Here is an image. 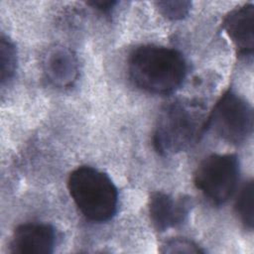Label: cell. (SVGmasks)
I'll list each match as a JSON object with an SVG mask.
<instances>
[{"label":"cell","mask_w":254,"mask_h":254,"mask_svg":"<svg viewBox=\"0 0 254 254\" xmlns=\"http://www.w3.org/2000/svg\"><path fill=\"white\" fill-rule=\"evenodd\" d=\"M236 211L241 221L248 228L253 227V183L248 182L240 190L237 201Z\"/></svg>","instance_id":"obj_10"},{"label":"cell","mask_w":254,"mask_h":254,"mask_svg":"<svg viewBox=\"0 0 254 254\" xmlns=\"http://www.w3.org/2000/svg\"><path fill=\"white\" fill-rule=\"evenodd\" d=\"M56 243L55 229L46 223H26L17 227L10 242V251L17 254L52 253Z\"/></svg>","instance_id":"obj_7"},{"label":"cell","mask_w":254,"mask_h":254,"mask_svg":"<svg viewBox=\"0 0 254 254\" xmlns=\"http://www.w3.org/2000/svg\"><path fill=\"white\" fill-rule=\"evenodd\" d=\"M161 250L164 253H202L203 251L192 241L185 238H175L167 241Z\"/></svg>","instance_id":"obj_13"},{"label":"cell","mask_w":254,"mask_h":254,"mask_svg":"<svg viewBox=\"0 0 254 254\" xmlns=\"http://www.w3.org/2000/svg\"><path fill=\"white\" fill-rule=\"evenodd\" d=\"M1 82L4 84L12 78L16 69L17 56L12 42L2 36L1 38Z\"/></svg>","instance_id":"obj_11"},{"label":"cell","mask_w":254,"mask_h":254,"mask_svg":"<svg viewBox=\"0 0 254 254\" xmlns=\"http://www.w3.org/2000/svg\"><path fill=\"white\" fill-rule=\"evenodd\" d=\"M206 127L211 128L224 141L240 144L252 134V107L242 97L228 90L207 117Z\"/></svg>","instance_id":"obj_4"},{"label":"cell","mask_w":254,"mask_h":254,"mask_svg":"<svg viewBox=\"0 0 254 254\" xmlns=\"http://www.w3.org/2000/svg\"><path fill=\"white\" fill-rule=\"evenodd\" d=\"M191 201L188 196L174 197L157 191L149 199V213L153 225L159 231L181 224L188 216Z\"/></svg>","instance_id":"obj_6"},{"label":"cell","mask_w":254,"mask_h":254,"mask_svg":"<svg viewBox=\"0 0 254 254\" xmlns=\"http://www.w3.org/2000/svg\"><path fill=\"white\" fill-rule=\"evenodd\" d=\"M45 72L57 86L67 87L77 76V62L72 53L65 48H55L46 57Z\"/></svg>","instance_id":"obj_9"},{"label":"cell","mask_w":254,"mask_h":254,"mask_svg":"<svg viewBox=\"0 0 254 254\" xmlns=\"http://www.w3.org/2000/svg\"><path fill=\"white\" fill-rule=\"evenodd\" d=\"M239 175L237 157L232 154L211 155L198 166L194 185L214 204L224 203L234 192Z\"/></svg>","instance_id":"obj_5"},{"label":"cell","mask_w":254,"mask_h":254,"mask_svg":"<svg viewBox=\"0 0 254 254\" xmlns=\"http://www.w3.org/2000/svg\"><path fill=\"white\" fill-rule=\"evenodd\" d=\"M160 13L166 18L172 20H180L185 18L190 9L189 1H165L156 3Z\"/></svg>","instance_id":"obj_12"},{"label":"cell","mask_w":254,"mask_h":254,"mask_svg":"<svg viewBox=\"0 0 254 254\" xmlns=\"http://www.w3.org/2000/svg\"><path fill=\"white\" fill-rule=\"evenodd\" d=\"M67 187L74 203L89 220L103 222L115 214L118 192L105 173L87 166L79 167L69 175Z\"/></svg>","instance_id":"obj_3"},{"label":"cell","mask_w":254,"mask_h":254,"mask_svg":"<svg viewBox=\"0 0 254 254\" xmlns=\"http://www.w3.org/2000/svg\"><path fill=\"white\" fill-rule=\"evenodd\" d=\"M254 6L245 4L232 10L223 20L222 27L240 55L253 52Z\"/></svg>","instance_id":"obj_8"},{"label":"cell","mask_w":254,"mask_h":254,"mask_svg":"<svg viewBox=\"0 0 254 254\" xmlns=\"http://www.w3.org/2000/svg\"><path fill=\"white\" fill-rule=\"evenodd\" d=\"M129 74L139 88L155 94H168L179 88L187 72L186 62L174 49L147 45L130 56Z\"/></svg>","instance_id":"obj_1"},{"label":"cell","mask_w":254,"mask_h":254,"mask_svg":"<svg viewBox=\"0 0 254 254\" xmlns=\"http://www.w3.org/2000/svg\"><path fill=\"white\" fill-rule=\"evenodd\" d=\"M88 4L103 13H108L114 7L116 2L115 1H97V0H95V1L88 2Z\"/></svg>","instance_id":"obj_14"},{"label":"cell","mask_w":254,"mask_h":254,"mask_svg":"<svg viewBox=\"0 0 254 254\" xmlns=\"http://www.w3.org/2000/svg\"><path fill=\"white\" fill-rule=\"evenodd\" d=\"M206 119L202 106L196 102L178 100L166 105L155 128L156 151L164 156L185 151L206 129Z\"/></svg>","instance_id":"obj_2"}]
</instances>
